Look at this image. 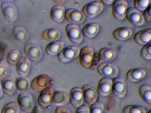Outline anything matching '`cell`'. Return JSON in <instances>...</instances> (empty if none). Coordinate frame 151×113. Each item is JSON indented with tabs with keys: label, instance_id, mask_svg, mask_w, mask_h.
<instances>
[{
	"label": "cell",
	"instance_id": "44",
	"mask_svg": "<svg viewBox=\"0 0 151 113\" xmlns=\"http://www.w3.org/2000/svg\"><path fill=\"white\" fill-rule=\"evenodd\" d=\"M53 1L55 2V3H56L58 4H61L63 3L64 1L63 0H53Z\"/></svg>",
	"mask_w": 151,
	"mask_h": 113
},
{
	"label": "cell",
	"instance_id": "42",
	"mask_svg": "<svg viewBox=\"0 0 151 113\" xmlns=\"http://www.w3.org/2000/svg\"><path fill=\"white\" fill-rule=\"evenodd\" d=\"M102 4L105 5H110L113 3L115 0H100Z\"/></svg>",
	"mask_w": 151,
	"mask_h": 113
},
{
	"label": "cell",
	"instance_id": "23",
	"mask_svg": "<svg viewBox=\"0 0 151 113\" xmlns=\"http://www.w3.org/2000/svg\"><path fill=\"white\" fill-rule=\"evenodd\" d=\"M30 67L29 59L25 56H22L17 63V70L18 75L21 77L26 76L28 74Z\"/></svg>",
	"mask_w": 151,
	"mask_h": 113
},
{
	"label": "cell",
	"instance_id": "16",
	"mask_svg": "<svg viewBox=\"0 0 151 113\" xmlns=\"http://www.w3.org/2000/svg\"><path fill=\"white\" fill-rule=\"evenodd\" d=\"M83 99L81 89L78 87H75L71 89L69 101L73 107L77 108L81 106L83 103Z\"/></svg>",
	"mask_w": 151,
	"mask_h": 113
},
{
	"label": "cell",
	"instance_id": "38",
	"mask_svg": "<svg viewBox=\"0 0 151 113\" xmlns=\"http://www.w3.org/2000/svg\"><path fill=\"white\" fill-rule=\"evenodd\" d=\"M9 68L4 63L0 62V80L3 79L8 75Z\"/></svg>",
	"mask_w": 151,
	"mask_h": 113
},
{
	"label": "cell",
	"instance_id": "33",
	"mask_svg": "<svg viewBox=\"0 0 151 113\" xmlns=\"http://www.w3.org/2000/svg\"><path fill=\"white\" fill-rule=\"evenodd\" d=\"M19 58V51L16 49L11 50L7 56V61L9 64L14 65L17 63Z\"/></svg>",
	"mask_w": 151,
	"mask_h": 113
},
{
	"label": "cell",
	"instance_id": "3",
	"mask_svg": "<svg viewBox=\"0 0 151 113\" xmlns=\"http://www.w3.org/2000/svg\"><path fill=\"white\" fill-rule=\"evenodd\" d=\"M18 104L20 109L22 112L29 113L32 111L34 106L33 99L28 92H21L18 97Z\"/></svg>",
	"mask_w": 151,
	"mask_h": 113
},
{
	"label": "cell",
	"instance_id": "34",
	"mask_svg": "<svg viewBox=\"0 0 151 113\" xmlns=\"http://www.w3.org/2000/svg\"><path fill=\"white\" fill-rule=\"evenodd\" d=\"M20 109L18 104L15 102H12L5 106L1 113H19Z\"/></svg>",
	"mask_w": 151,
	"mask_h": 113
},
{
	"label": "cell",
	"instance_id": "11",
	"mask_svg": "<svg viewBox=\"0 0 151 113\" xmlns=\"http://www.w3.org/2000/svg\"><path fill=\"white\" fill-rule=\"evenodd\" d=\"M1 9L5 19L12 22L15 21L17 17V11L14 5L8 1H3L1 4Z\"/></svg>",
	"mask_w": 151,
	"mask_h": 113
},
{
	"label": "cell",
	"instance_id": "31",
	"mask_svg": "<svg viewBox=\"0 0 151 113\" xmlns=\"http://www.w3.org/2000/svg\"><path fill=\"white\" fill-rule=\"evenodd\" d=\"M30 85L29 80L25 77H22L16 80V88L21 92L27 91L29 89Z\"/></svg>",
	"mask_w": 151,
	"mask_h": 113
},
{
	"label": "cell",
	"instance_id": "15",
	"mask_svg": "<svg viewBox=\"0 0 151 113\" xmlns=\"http://www.w3.org/2000/svg\"><path fill=\"white\" fill-rule=\"evenodd\" d=\"M83 99L86 102L91 105L96 101L97 95L94 87L91 84H86L82 88Z\"/></svg>",
	"mask_w": 151,
	"mask_h": 113
},
{
	"label": "cell",
	"instance_id": "13",
	"mask_svg": "<svg viewBox=\"0 0 151 113\" xmlns=\"http://www.w3.org/2000/svg\"><path fill=\"white\" fill-rule=\"evenodd\" d=\"M112 92L117 98L123 97L126 91V84L125 80L120 77H116L112 80Z\"/></svg>",
	"mask_w": 151,
	"mask_h": 113
},
{
	"label": "cell",
	"instance_id": "1",
	"mask_svg": "<svg viewBox=\"0 0 151 113\" xmlns=\"http://www.w3.org/2000/svg\"><path fill=\"white\" fill-rule=\"evenodd\" d=\"M97 71L102 76L110 79L116 77L119 72L118 69L116 66L108 62H103L99 64Z\"/></svg>",
	"mask_w": 151,
	"mask_h": 113
},
{
	"label": "cell",
	"instance_id": "26",
	"mask_svg": "<svg viewBox=\"0 0 151 113\" xmlns=\"http://www.w3.org/2000/svg\"><path fill=\"white\" fill-rule=\"evenodd\" d=\"M99 29V25L96 22H90L86 25L82 29V33L86 37L92 38L98 33Z\"/></svg>",
	"mask_w": 151,
	"mask_h": 113
},
{
	"label": "cell",
	"instance_id": "10",
	"mask_svg": "<svg viewBox=\"0 0 151 113\" xmlns=\"http://www.w3.org/2000/svg\"><path fill=\"white\" fill-rule=\"evenodd\" d=\"M51 79L47 74H42L34 79L31 82V87L32 90L35 91L42 90L50 84Z\"/></svg>",
	"mask_w": 151,
	"mask_h": 113
},
{
	"label": "cell",
	"instance_id": "14",
	"mask_svg": "<svg viewBox=\"0 0 151 113\" xmlns=\"http://www.w3.org/2000/svg\"><path fill=\"white\" fill-rule=\"evenodd\" d=\"M1 86L3 92L8 96H11L16 90V79L12 76H7L3 79Z\"/></svg>",
	"mask_w": 151,
	"mask_h": 113
},
{
	"label": "cell",
	"instance_id": "25",
	"mask_svg": "<svg viewBox=\"0 0 151 113\" xmlns=\"http://www.w3.org/2000/svg\"><path fill=\"white\" fill-rule=\"evenodd\" d=\"M64 42L61 41L57 40L49 43L46 46L45 51L47 54L50 56L58 54L63 49Z\"/></svg>",
	"mask_w": 151,
	"mask_h": 113
},
{
	"label": "cell",
	"instance_id": "37",
	"mask_svg": "<svg viewBox=\"0 0 151 113\" xmlns=\"http://www.w3.org/2000/svg\"><path fill=\"white\" fill-rule=\"evenodd\" d=\"M104 109L103 104L101 102L96 101L91 104L90 113H103Z\"/></svg>",
	"mask_w": 151,
	"mask_h": 113
},
{
	"label": "cell",
	"instance_id": "24",
	"mask_svg": "<svg viewBox=\"0 0 151 113\" xmlns=\"http://www.w3.org/2000/svg\"><path fill=\"white\" fill-rule=\"evenodd\" d=\"M65 11L64 7L60 4L53 6L51 9L50 16L52 19L55 22H61L65 16Z\"/></svg>",
	"mask_w": 151,
	"mask_h": 113
},
{
	"label": "cell",
	"instance_id": "6",
	"mask_svg": "<svg viewBox=\"0 0 151 113\" xmlns=\"http://www.w3.org/2000/svg\"><path fill=\"white\" fill-rule=\"evenodd\" d=\"M25 52L28 58L33 62H37L41 59L42 53L40 46L37 43L32 42L27 44Z\"/></svg>",
	"mask_w": 151,
	"mask_h": 113
},
{
	"label": "cell",
	"instance_id": "17",
	"mask_svg": "<svg viewBox=\"0 0 151 113\" xmlns=\"http://www.w3.org/2000/svg\"><path fill=\"white\" fill-rule=\"evenodd\" d=\"M112 80L109 78L104 77L100 80L97 90L99 95L105 97L109 94L112 90Z\"/></svg>",
	"mask_w": 151,
	"mask_h": 113
},
{
	"label": "cell",
	"instance_id": "29",
	"mask_svg": "<svg viewBox=\"0 0 151 113\" xmlns=\"http://www.w3.org/2000/svg\"><path fill=\"white\" fill-rule=\"evenodd\" d=\"M139 94L143 100L148 104L151 103V88L148 85L143 84L138 88Z\"/></svg>",
	"mask_w": 151,
	"mask_h": 113
},
{
	"label": "cell",
	"instance_id": "46",
	"mask_svg": "<svg viewBox=\"0 0 151 113\" xmlns=\"http://www.w3.org/2000/svg\"><path fill=\"white\" fill-rule=\"evenodd\" d=\"M3 55V52L2 50L0 48V60L1 59Z\"/></svg>",
	"mask_w": 151,
	"mask_h": 113
},
{
	"label": "cell",
	"instance_id": "27",
	"mask_svg": "<svg viewBox=\"0 0 151 113\" xmlns=\"http://www.w3.org/2000/svg\"><path fill=\"white\" fill-rule=\"evenodd\" d=\"M14 36L19 42L23 43L26 42L29 37L28 33L23 26L20 25L16 26L13 30Z\"/></svg>",
	"mask_w": 151,
	"mask_h": 113
},
{
	"label": "cell",
	"instance_id": "45",
	"mask_svg": "<svg viewBox=\"0 0 151 113\" xmlns=\"http://www.w3.org/2000/svg\"><path fill=\"white\" fill-rule=\"evenodd\" d=\"M3 92L1 86V84L0 83V97H1L3 94Z\"/></svg>",
	"mask_w": 151,
	"mask_h": 113
},
{
	"label": "cell",
	"instance_id": "47",
	"mask_svg": "<svg viewBox=\"0 0 151 113\" xmlns=\"http://www.w3.org/2000/svg\"><path fill=\"white\" fill-rule=\"evenodd\" d=\"M147 113H151V108L148 111Z\"/></svg>",
	"mask_w": 151,
	"mask_h": 113
},
{
	"label": "cell",
	"instance_id": "28",
	"mask_svg": "<svg viewBox=\"0 0 151 113\" xmlns=\"http://www.w3.org/2000/svg\"><path fill=\"white\" fill-rule=\"evenodd\" d=\"M60 35V32L58 29L54 28H49L43 31L42 38L45 41L52 42L58 40Z\"/></svg>",
	"mask_w": 151,
	"mask_h": 113
},
{
	"label": "cell",
	"instance_id": "4",
	"mask_svg": "<svg viewBox=\"0 0 151 113\" xmlns=\"http://www.w3.org/2000/svg\"><path fill=\"white\" fill-rule=\"evenodd\" d=\"M80 52V49L77 46H69L63 49L59 53L58 58L61 62H67L76 58Z\"/></svg>",
	"mask_w": 151,
	"mask_h": 113
},
{
	"label": "cell",
	"instance_id": "19",
	"mask_svg": "<svg viewBox=\"0 0 151 113\" xmlns=\"http://www.w3.org/2000/svg\"><path fill=\"white\" fill-rule=\"evenodd\" d=\"M114 38L120 41H124L129 39L132 34V31L127 26L119 27L115 29L112 33Z\"/></svg>",
	"mask_w": 151,
	"mask_h": 113
},
{
	"label": "cell",
	"instance_id": "22",
	"mask_svg": "<svg viewBox=\"0 0 151 113\" xmlns=\"http://www.w3.org/2000/svg\"><path fill=\"white\" fill-rule=\"evenodd\" d=\"M53 92V89L48 87L42 90L38 99L40 106L43 107L48 106L51 101Z\"/></svg>",
	"mask_w": 151,
	"mask_h": 113
},
{
	"label": "cell",
	"instance_id": "20",
	"mask_svg": "<svg viewBox=\"0 0 151 113\" xmlns=\"http://www.w3.org/2000/svg\"><path fill=\"white\" fill-rule=\"evenodd\" d=\"M146 74L145 70L140 68H135L129 70L126 75L127 80L130 82H134L142 79Z\"/></svg>",
	"mask_w": 151,
	"mask_h": 113
},
{
	"label": "cell",
	"instance_id": "8",
	"mask_svg": "<svg viewBox=\"0 0 151 113\" xmlns=\"http://www.w3.org/2000/svg\"><path fill=\"white\" fill-rule=\"evenodd\" d=\"M126 16L131 24L136 26L142 25L145 20L141 12L133 7L127 9Z\"/></svg>",
	"mask_w": 151,
	"mask_h": 113
},
{
	"label": "cell",
	"instance_id": "21",
	"mask_svg": "<svg viewBox=\"0 0 151 113\" xmlns=\"http://www.w3.org/2000/svg\"><path fill=\"white\" fill-rule=\"evenodd\" d=\"M70 94L65 91H57L53 92L51 102L57 105H63L70 100Z\"/></svg>",
	"mask_w": 151,
	"mask_h": 113
},
{
	"label": "cell",
	"instance_id": "5",
	"mask_svg": "<svg viewBox=\"0 0 151 113\" xmlns=\"http://www.w3.org/2000/svg\"><path fill=\"white\" fill-rule=\"evenodd\" d=\"M128 4L124 0H115L113 3L112 11L114 17L116 20L121 21L126 16Z\"/></svg>",
	"mask_w": 151,
	"mask_h": 113
},
{
	"label": "cell",
	"instance_id": "41",
	"mask_svg": "<svg viewBox=\"0 0 151 113\" xmlns=\"http://www.w3.org/2000/svg\"><path fill=\"white\" fill-rule=\"evenodd\" d=\"M55 113H71L66 108L62 106H58L55 110Z\"/></svg>",
	"mask_w": 151,
	"mask_h": 113
},
{
	"label": "cell",
	"instance_id": "12",
	"mask_svg": "<svg viewBox=\"0 0 151 113\" xmlns=\"http://www.w3.org/2000/svg\"><path fill=\"white\" fill-rule=\"evenodd\" d=\"M93 52L92 48L89 45H87L81 49L80 55L81 64L83 67L89 68L92 64Z\"/></svg>",
	"mask_w": 151,
	"mask_h": 113
},
{
	"label": "cell",
	"instance_id": "2",
	"mask_svg": "<svg viewBox=\"0 0 151 113\" xmlns=\"http://www.w3.org/2000/svg\"><path fill=\"white\" fill-rule=\"evenodd\" d=\"M103 7V4L100 0H94L85 5L82 12L85 16L92 18L99 14L102 11Z\"/></svg>",
	"mask_w": 151,
	"mask_h": 113
},
{
	"label": "cell",
	"instance_id": "40",
	"mask_svg": "<svg viewBox=\"0 0 151 113\" xmlns=\"http://www.w3.org/2000/svg\"><path fill=\"white\" fill-rule=\"evenodd\" d=\"M76 113H90V109L86 106L82 105L77 108Z\"/></svg>",
	"mask_w": 151,
	"mask_h": 113
},
{
	"label": "cell",
	"instance_id": "18",
	"mask_svg": "<svg viewBox=\"0 0 151 113\" xmlns=\"http://www.w3.org/2000/svg\"><path fill=\"white\" fill-rule=\"evenodd\" d=\"M151 29H144L137 32L134 36L135 42L140 45H145L151 42Z\"/></svg>",
	"mask_w": 151,
	"mask_h": 113
},
{
	"label": "cell",
	"instance_id": "39",
	"mask_svg": "<svg viewBox=\"0 0 151 113\" xmlns=\"http://www.w3.org/2000/svg\"><path fill=\"white\" fill-rule=\"evenodd\" d=\"M145 20L148 22L151 21V5L150 4L144 11L142 14Z\"/></svg>",
	"mask_w": 151,
	"mask_h": 113
},
{
	"label": "cell",
	"instance_id": "43",
	"mask_svg": "<svg viewBox=\"0 0 151 113\" xmlns=\"http://www.w3.org/2000/svg\"><path fill=\"white\" fill-rule=\"evenodd\" d=\"M42 109L40 107H35L32 113H41Z\"/></svg>",
	"mask_w": 151,
	"mask_h": 113
},
{
	"label": "cell",
	"instance_id": "36",
	"mask_svg": "<svg viewBox=\"0 0 151 113\" xmlns=\"http://www.w3.org/2000/svg\"><path fill=\"white\" fill-rule=\"evenodd\" d=\"M151 0H136L134 1V8L138 11H144L150 4Z\"/></svg>",
	"mask_w": 151,
	"mask_h": 113
},
{
	"label": "cell",
	"instance_id": "32",
	"mask_svg": "<svg viewBox=\"0 0 151 113\" xmlns=\"http://www.w3.org/2000/svg\"><path fill=\"white\" fill-rule=\"evenodd\" d=\"M122 113H146V111L145 108L141 106L128 105L123 108Z\"/></svg>",
	"mask_w": 151,
	"mask_h": 113
},
{
	"label": "cell",
	"instance_id": "7",
	"mask_svg": "<svg viewBox=\"0 0 151 113\" xmlns=\"http://www.w3.org/2000/svg\"><path fill=\"white\" fill-rule=\"evenodd\" d=\"M66 31L70 41L73 44L78 45L83 40V36L78 26L75 24H69L66 26Z\"/></svg>",
	"mask_w": 151,
	"mask_h": 113
},
{
	"label": "cell",
	"instance_id": "30",
	"mask_svg": "<svg viewBox=\"0 0 151 113\" xmlns=\"http://www.w3.org/2000/svg\"><path fill=\"white\" fill-rule=\"evenodd\" d=\"M98 55L102 60L106 62L113 60L116 56V52L112 49L107 47L101 48L99 52Z\"/></svg>",
	"mask_w": 151,
	"mask_h": 113
},
{
	"label": "cell",
	"instance_id": "9",
	"mask_svg": "<svg viewBox=\"0 0 151 113\" xmlns=\"http://www.w3.org/2000/svg\"><path fill=\"white\" fill-rule=\"evenodd\" d=\"M65 17L69 22L75 24H80L84 21L85 16L81 10L70 8L65 11Z\"/></svg>",
	"mask_w": 151,
	"mask_h": 113
},
{
	"label": "cell",
	"instance_id": "35",
	"mask_svg": "<svg viewBox=\"0 0 151 113\" xmlns=\"http://www.w3.org/2000/svg\"><path fill=\"white\" fill-rule=\"evenodd\" d=\"M151 42L145 45L141 49L140 52L141 57L144 59L149 60L151 59Z\"/></svg>",
	"mask_w": 151,
	"mask_h": 113
}]
</instances>
